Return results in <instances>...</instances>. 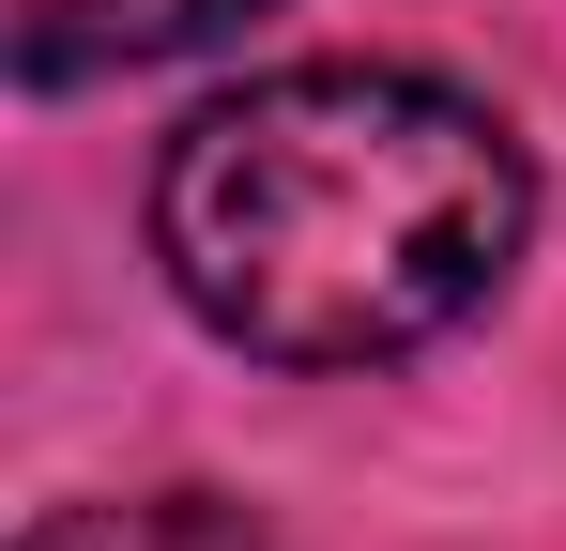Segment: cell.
<instances>
[{"label":"cell","mask_w":566,"mask_h":551,"mask_svg":"<svg viewBox=\"0 0 566 551\" xmlns=\"http://www.w3.org/2000/svg\"><path fill=\"white\" fill-rule=\"evenodd\" d=\"M536 230V169L413 62H291L214 92L154 169V261L261 367H382L474 322Z\"/></svg>","instance_id":"1"},{"label":"cell","mask_w":566,"mask_h":551,"mask_svg":"<svg viewBox=\"0 0 566 551\" xmlns=\"http://www.w3.org/2000/svg\"><path fill=\"white\" fill-rule=\"evenodd\" d=\"M245 15H276V0H0V46H15L31 92H77V77H138V62L230 46Z\"/></svg>","instance_id":"2"},{"label":"cell","mask_w":566,"mask_h":551,"mask_svg":"<svg viewBox=\"0 0 566 551\" xmlns=\"http://www.w3.org/2000/svg\"><path fill=\"white\" fill-rule=\"evenodd\" d=\"M15 551H276V537L214 490H123V506H46Z\"/></svg>","instance_id":"3"}]
</instances>
